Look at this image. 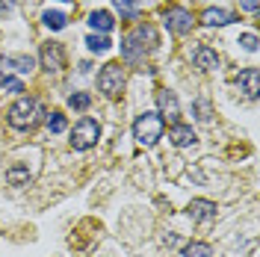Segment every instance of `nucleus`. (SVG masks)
<instances>
[{
	"instance_id": "nucleus-3",
	"label": "nucleus",
	"mask_w": 260,
	"mask_h": 257,
	"mask_svg": "<svg viewBox=\"0 0 260 257\" xmlns=\"http://www.w3.org/2000/svg\"><path fill=\"white\" fill-rule=\"evenodd\" d=\"M162 130H166V121H162L157 113H142L136 121H133V139L142 145V148H151L162 139Z\"/></svg>"
},
{
	"instance_id": "nucleus-24",
	"label": "nucleus",
	"mask_w": 260,
	"mask_h": 257,
	"mask_svg": "<svg viewBox=\"0 0 260 257\" xmlns=\"http://www.w3.org/2000/svg\"><path fill=\"white\" fill-rule=\"evenodd\" d=\"M115 9L121 12L124 18H136V6H133V0H113Z\"/></svg>"
},
{
	"instance_id": "nucleus-8",
	"label": "nucleus",
	"mask_w": 260,
	"mask_h": 257,
	"mask_svg": "<svg viewBox=\"0 0 260 257\" xmlns=\"http://www.w3.org/2000/svg\"><path fill=\"white\" fill-rule=\"evenodd\" d=\"M42 68L45 71H62L65 68V50L62 45H56V42H48V45H42Z\"/></svg>"
},
{
	"instance_id": "nucleus-20",
	"label": "nucleus",
	"mask_w": 260,
	"mask_h": 257,
	"mask_svg": "<svg viewBox=\"0 0 260 257\" xmlns=\"http://www.w3.org/2000/svg\"><path fill=\"white\" fill-rule=\"evenodd\" d=\"M9 59H12V65H15L18 74H30L32 68H36V59L27 56V53H21V56H9Z\"/></svg>"
},
{
	"instance_id": "nucleus-17",
	"label": "nucleus",
	"mask_w": 260,
	"mask_h": 257,
	"mask_svg": "<svg viewBox=\"0 0 260 257\" xmlns=\"http://www.w3.org/2000/svg\"><path fill=\"white\" fill-rule=\"evenodd\" d=\"M192 113H195V118H198V121H204V124H207V121L213 118L210 101H207V98H198V101L192 104Z\"/></svg>"
},
{
	"instance_id": "nucleus-9",
	"label": "nucleus",
	"mask_w": 260,
	"mask_h": 257,
	"mask_svg": "<svg viewBox=\"0 0 260 257\" xmlns=\"http://www.w3.org/2000/svg\"><path fill=\"white\" fill-rule=\"evenodd\" d=\"M237 86H240V92H243L245 98H257L260 92V71L257 68H245V71H240L237 74Z\"/></svg>"
},
{
	"instance_id": "nucleus-16",
	"label": "nucleus",
	"mask_w": 260,
	"mask_h": 257,
	"mask_svg": "<svg viewBox=\"0 0 260 257\" xmlns=\"http://www.w3.org/2000/svg\"><path fill=\"white\" fill-rule=\"evenodd\" d=\"M86 45H89L92 53H107V50L113 48V42H110L104 33H101V36H98V33H95V36H89V39H86Z\"/></svg>"
},
{
	"instance_id": "nucleus-5",
	"label": "nucleus",
	"mask_w": 260,
	"mask_h": 257,
	"mask_svg": "<svg viewBox=\"0 0 260 257\" xmlns=\"http://www.w3.org/2000/svg\"><path fill=\"white\" fill-rule=\"evenodd\" d=\"M98 89L107 98H118L121 89H124V68L121 62H107L98 74Z\"/></svg>"
},
{
	"instance_id": "nucleus-19",
	"label": "nucleus",
	"mask_w": 260,
	"mask_h": 257,
	"mask_svg": "<svg viewBox=\"0 0 260 257\" xmlns=\"http://www.w3.org/2000/svg\"><path fill=\"white\" fill-rule=\"evenodd\" d=\"M42 21L48 24L50 30H62V27H65V21H68V18H65L62 12H56V9H48V12L42 15Z\"/></svg>"
},
{
	"instance_id": "nucleus-21",
	"label": "nucleus",
	"mask_w": 260,
	"mask_h": 257,
	"mask_svg": "<svg viewBox=\"0 0 260 257\" xmlns=\"http://www.w3.org/2000/svg\"><path fill=\"white\" fill-rule=\"evenodd\" d=\"M68 107H71V110H89V107H92V95H86V92H74V95L68 98Z\"/></svg>"
},
{
	"instance_id": "nucleus-2",
	"label": "nucleus",
	"mask_w": 260,
	"mask_h": 257,
	"mask_svg": "<svg viewBox=\"0 0 260 257\" xmlns=\"http://www.w3.org/2000/svg\"><path fill=\"white\" fill-rule=\"evenodd\" d=\"M154 45H157V33L151 30V27H136V30L121 42V56H124L127 62H139V59L145 56V50H151Z\"/></svg>"
},
{
	"instance_id": "nucleus-7",
	"label": "nucleus",
	"mask_w": 260,
	"mask_h": 257,
	"mask_svg": "<svg viewBox=\"0 0 260 257\" xmlns=\"http://www.w3.org/2000/svg\"><path fill=\"white\" fill-rule=\"evenodd\" d=\"M157 107H160V118L162 121H172V124H178L180 118V104L178 98H175V92H169V89H160L157 92Z\"/></svg>"
},
{
	"instance_id": "nucleus-22",
	"label": "nucleus",
	"mask_w": 260,
	"mask_h": 257,
	"mask_svg": "<svg viewBox=\"0 0 260 257\" xmlns=\"http://www.w3.org/2000/svg\"><path fill=\"white\" fill-rule=\"evenodd\" d=\"M45 124H48L50 133H62L65 130V115L62 113H50L48 118H45Z\"/></svg>"
},
{
	"instance_id": "nucleus-25",
	"label": "nucleus",
	"mask_w": 260,
	"mask_h": 257,
	"mask_svg": "<svg viewBox=\"0 0 260 257\" xmlns=\"http://www.w3.org/2000/svg\"><path fill=\"white\" fill-rule=\"evenodd\" d=\"M240 45H243L248 53H254V50H257V36H254V33H245L243 39H240Z\"/></svg>"
},
{
	"instance_id": "nucleus-18",
	"label": "nucleus",
	"mask_w": 260,
	"mask_h": 257,
	"mask_svg": "<svg viewBox=\"0 0 260 257\" xmlns=\"http://www.w3.org/2000/svg\"><path fill=\"white\" fill-rule=\"evenodd\" d=\"M183 257H213V248L207 242H189L183 248Z\"/></svg>"
},
{
	"instance_id": "nucleus-6",
	"label": "nucleus",
	"mask_w": 260,
	"mask_h": 257,
	"mask_svg": "<svg viewBox=\"0 0 260 257\" xmlns=\"http://www.w3.org/2000/svg\"><path fill=\"white\" fill-rule=\"evenodd\" d=\"M162 24H166L172 33H178V36H186V33L192 30L195 18H192V12H189V9H183V6H172V9H166Z\"/></svg>"
},
{
	"instance_id": "nucleus-27",
	"label": "nucleus",
	"mask_w": 260,
	"mask_h": 257,
	"mask_svg": "<svg viewBox=\"0 0 260 257\" xmlns=\"http://www.w3.org/2000/svg\"><path fill=\"white\" fill-rule=\"evenodd\" d=\"M3 89H9V92H24L21 80H6V83H3Z\"/></svg>"
},
{
	"instance_id": "nucleus-11",
	"label": "nucleus",
	"mask_w": 260,
	"mask_h": 257,
	"mask_svg": "<svg viewBox=\"0 0 260 257\" xmlns=\"http://www.w3.org/2000/svg\"><path fill=\"white\" fill-rule=\"evenodd\" d=\"M192 62H195V68H201V71H216V68H219V53L213 48H207V45H201V48H195Z\"/></svg>"
},
{
	"instance_id": "nucleus-26",
	"label": "nucleus",
	"mask_w": 260,
	"mask_h": 257,
	"mask_svg": "<svg viewBox=\"0 0 260 257\" xmlns=\"http://www.w3.org/2000/svg\"><path fill=\"white\" fill-rule=\"evenodd\" d=\"M240 6H243L245 12H251V15H257V9H260L257 0H240Z\"/></svg>"
},
{
	"instance_id": "nucleus-13",
	"label": "nucleus",
	"mask_w": 260,
	"mask_h": 257,
	"mask_svg": "<svg viewBox=\"0 0 260 257\" xmlns=\"http://www.w3.org/2000/svg\"><path fill=\"white\" fill-rule=\"evenodd\" d=\"M231 21H234V12H228V9H207L201 15V24L204 27H225Z\"/></svg>"
},
{
	"instance_id": "nucleus-10",
	"label": "nucleus",
	"mask_w": 260,
	"mask_h": 257,
	"mask_svg": "<svg viewBox=\"0 0 260 257\" xmlns=\"http://www.w3.org/2000/svg\"><path fill=\"white\" fill-rule=\"evenodd\" d=\"M186 213H189L192 222H210V219H216V204L207 201V198H192Z\"/></svg>"
},
{
	"instance_id": "nucleus-12",
	"label": "nucleus",
	"mask_w": 260,
	"mask_h": 257,
	"mask_svg": "<svg viewBox=\"0 0 260 257\" xmlns=\"http://www.w3.org/2000/svg\"><path fill=\"white\" fill-rule=\"evenodd\" d=\"M169 139H172V145H175V148H189V145L198 142V136H195V130L189 127V124H172V130H169Z\"/></svg>"
},
{
	"instance_id": "nucleus-14",
	"label": "nucleus",
	"mask_w": 260,
	"mask_h": 257,
	"mask_svg": "<svg viewBox=\"0 0 260 257\" xmlns=\"http://www.w3.org/2000/svg\"><path fill=\"white\" fill-rule=\"evenodd\" d=\"M89 24H92V30H101V33H110L115 27V18L107 12V9H98L89 15Z\"/></svg>"
},
{
	"instance_id": "nucleus-4",
	"label": "nucleus",
	"mask_w": 260,
	"mask_h": 257,
	"mask_svg": "<svg viewBox=\"0 0 260 257\" xmlns=\"http://www.w3.org/2000/svg\"><path fill=\"white\" fill-rule=\"evenodd\" d=\"M98 139H101V124H98L95 118H80L77 124H74V130H71V148L74 151H89L92 145H98Z\"/></svg>"
},
{
	"instance_id": "nucleus-23",
	"label": "nucleus",
	"mask_w": 260,
	"mask_h": 257,
	"mask_svg": "<svg viewBox=\"0 0 260 257\" xmlns=\"http://www.w3.org/2000/svg\"><path fill=\"white\" fill-rule=\"evenodd\" d=\"M12 71H15V68H12V59L0 53V86H3L6 80H12Z\"/></svg>"
},
{
	"instance_id": "nucleus-1",
	"label": "nucleus",
	"mask_w": 260,
	"mask_h": 257,
	"mask_svg": "<svg viewBox=\"0 0 260 257\" xmlns=\"http://www.w3.org/2000/svg\"><path fill=\"white\" fill-rule=\"evenodd\" d=\"M42 118H45V107L36 98H18L15 104L9 107V115H6L9 127H15V130H32Z\"/></svg>"
},
{
	"instance_id": "nucleus-15",
	"label": "nucleus",
	"mask_w": 260,
	"mask_h": 257,
	"mask_svg": "<svg viewBox=\"0 0 260 257\" xmlns=\"http://www.w3.org/2000/svg\"><path fill=\"white\" fill-rule=\"evenodd\" d=\"M30 169H27V166H21V163H18V166H9V172H6V180H9V183H12V186H27V183H30Z\"/></svg>"
}]
</instances>
